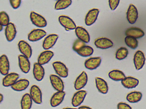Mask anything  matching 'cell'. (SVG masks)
I'll return each mask as SVG.
<instances>
[{
  "mask_svg": "<svg viewBox=\"0 0 146 109\" xmlns=\"http://www.w3.org/2000/svg\"><path fill=\"white\" fill-rule=\"evenodd\" d=\"M30 18L33 24L38 27L44 28L47 25V22L45 18L34 11L31 12Z\"/></svg>",
  "mask_w": 146,
  "mask_h": 109,
  "instance_id": "obj_1",
  "label": "cell"
},
{
  "mask_svg": "<svg viewBox=\"0 0 146 109\" xmlns=\"http://www.w3.org/2000/svg\"><path fill=\"white\" fill-rule=\"evenodd\" d=\"M52 66L57 75L62 78H66L68 76V69L64 63L60 61H56L52 63Z\"/></svg>",
  "mask_w": 146,
  "mask_h": 109,
  "instance_id": "obj_2",
  "label": "cell"
},
{
  "mask_svg": "<svg viewBox=\"0 0 146 109\" xmlns=\"http://www.w3.org/2000/svg\"><path fill=\"white\" fill-rule=\"evenodd\" d=\"M29 95L33 101L37 104L42 102V95L39 87L36 85H33L31 87Z\"/></svg>",
  "mask_w": 146,
  "mask_h": 109,
  "instance_id": "obj_3",
  "label": "cell"
},
{
  "mask_svg": "<svg viewBox=\"0 0 146 109\" xmlns=\"http://www.w3.org/2000/svg\"><path fill=\"white\" fill-rule=\"evenodd\" d=\"M58 20L60 24L65 29L69 30L75 29L76 26V24L73 20L68 16L62 15L58 18Z\"/></svg>",
  "mask_w": 146,
  "mask_h": 109,
  "instance_id": "obj_4",
  "label": "cell"
},
{
  "mask_svg": "<svg viewBox=\"0 0 146 109\" xmlns=\"http://www.w3.org/2000/svg\"><path fill=\"white\" fill-rule=\"evenodd\" d=\"M87 94L86 91L78 90L73 95L72 98L71 103L74 107L79 106L84 101Z\"/></svg>",
  "mask_w": 146,
  "mask_h": 109,
  "instance_id": "obj_5",
  "label": "cell"
},
{
  "mask_svg": "<svg viewBox=\"0 0 146 109\" xmlns=\"http://www.w3.org/2000/svg\"><path fill=\"white\" fill-rule=\"evenodd\" d=\"M51 85L57 91H64V86L63 81L60 77L57 75L52 74L49 76Z\"/></svg>",
  "mask_w": 146,
  "mask_h": 109,
  "instance_id": "obj_6",
  "label": "cell"
},
{
  "mask_svg": "<svg viewBox=\"0 0 146 109\" xmlns=\"http://www.w3.org/2000/svg\"><path fill=\"white\" fill-rule=\"evenodd\" d=\"M88 81V76L86 72L83 71L77 77L74 83V87L76 90H81L86 85Z\"/></svg>",
  "mask_w": 146,
  "mask_h": 109,
  "instance_id": "obj_7",
  "label": "cell"
},
{
  "mask_svg": "<svg viewBox=\"0 0 146 109\" xmlns=\"http://www.w3.org/2000/svg\"><path fill=\"white\" fill-rule=\"evenodd\" d=\"M46 34V32L42 29H34L29 33L28 39L30 41L35 42L41 39L45 36Z\"/></svg>",
  "mask_w": 146,
  "mask_h": 109,
  "instance_id": "obj_8",
  "label": "cell"
},
{
  "mask_svg": "<svg viewBox=\"0 0 146 109\" xmlns=\"http://www.w3.org/2000/svg\"><path fill=\"white\" fill-rule=\"evenodd\" d=\"M145 58L143 53L141 51H138L135 53L133 58V62L135 68L139 70L143 66Z\"/></svg>",
  "mask_w": 146,
  "mask_h": 109,
  "instance_id": "obj_9",
  "label": "cell"
},
{
  "mask_svg": "<svg viewBox=\"0 0 146 109\" xmlns=\"http://www.w3.org/2000/svg\"><path fill=\"white\" fill-rule=\"evenodd\" d=\"M19 49L22 55L30 58L32 55V50L31 47L27 42L24 40H21L18 44Z\"/></svg>",
  "mask_w": 146,
  "mask_h": 109,
  "instance_id": "obj_10",
  "label": "cell"
},
{
  "mask_svg": "<svg viewBox=\"0 0 146 109\" xmlns=\"http://www.w3.org/2000/svg\"><path fill=\"white\" fill-rule=\"evenodd\" d=\"M58 36L56 34H51L47 35L44 39L42 43L43 49L48 50L52 48L56 43Z\"/></svg>",
  "mask_w": 146,
  "mask_h": 109,
  "instance_id": "obj_11",
  "label": "cell"
},
{
  "mask_svg": "<svg viewBox=\"0 0 146 109\" xmlns=\"http://www.w3.org/2000/svg\"><path fill=\"white\" fill-rule=\"evenodd\" d=\"M65 95V93L64 91H57L51 97L50 104L53 107L57 106L63 101Z\"/></svg>",
  "mask_w": 146,
  "mask_h": 109,
  "instance_id": "obj_12",
  "label": "cell"
},
{
  "mask_svg": "<svg viewBox=\"0 0 146 109\" xmlns=\"http://www.w3.org/2000/svg\"><path fill=\"white\" fill-rule=\"evenodd\" d=\"M18 64L21 71L24 73H28L30 69L31 64L29 58L22 54L18 56Z\"/></svg>",
  "mask_w": 146,
  "mask_h": 109,
  "instance_id": "obj_13",
  "label": "cell"
},
{
  "mask_svg": "<svg viewBox=\"0 0 146 109\" xmlns=\"http://www.w3.org/2000/svg\"><path fill=\"white\" fill-rule=\"evenodd\" d=\"M127 18L131 24H134L138 17V12L136 7L132 4H130L127 12Z\"/></svg>",
  "mask_w": 146,
  "mask_h": 109,
  "instance_id": "obj_14",
  "label": "cell"
},
{
  "mask_svg": "<svg viewBox=\"0 0 146 109\" xmlns=\"http://www.w3.org/2000/svg\"><path fill=\"white\" fill-rule=\"evenodd\" d=\"M19 77V75L17 73H8L3 79L2 85L5 87H11L18 80Z\"/></svg>",
  "mask_w": 146,
  "mask_h": 109,
  "instance_id": "obj_15",
  "label": "cell"
},
{
  "mask_svg": "<svg viewBox=\"0 0 146 109\" xmlns=\"http://www.w3.org/2000/svg\"><path fill=\"white\" fill-rule=\"evenodd\" d=\"M99 12V9L96 8H94L89 11L85 18L86 24L90 26L95 23L97 19Z\"/></svg>",
  "mask_w": 146,
  "mask_h": 109,
  "instance_id": "obj_16",
  "label": "cell"
},
{
  "mask_svg": "<svg viewBox=\"0 0 146 109\" xmlns=\"http://www.w3.org/2000/svg\"><path fill=\"white\" fill-rule=\"evenodd\" d=\"M75 30L76 35L78 39L85 43H88L89 42L90 36L85 28L82 27L78 26Z\"/></svg>",
  "mask_w": 146,
  "mask_h": 109,
  "instance_id": "obj_17",
  "label": "cell"
},
{
  "mask_svg": "<svg viewBox=\"0 0 146 109\" xmlns=\"http://www.w3.org/2000/svg\"><path fill=\"white\" fill-rule=\"evenodd\" d=\"M102 59L100 57H91L86 60L84 65L88 69L93 70L97 68L100 65Z\"/></svg>",
  "mask_w": 146,
  "mask_h": 109,
  "instance_id": "obj_18",
  "label": "cell"
},
{
  "mask_svg": "<svg viewBox=\"0 0 146 109\" xmlns=\"http://www.w3.org/2000/svg\"><path fill=\"white\" fill-rule=\"evenodd\" d=\"M33 74L35 79L38 81L42 80L45 75V71L42 65L37 62L34 63L33 68Z\"/></svg>",
  "mask_w": 146,
  "mask_h": 109,
  "instance_id": "obj_19",
  "label": "cell"
},
{
  "mask_svg": "<svg viewBox=\"0 0 146 109\" xmlns=\"http://www.w3.org/2000/svg\"><path fill=\"white\" fill-rule=\"evenodd\" d=\"M17 32L14 24L10 22L6 26L5 30V35L7 41L9 42L13 41L16 37Z\"/></svg>",
  "mask_w": 146,
  "mask_h": 109,
  "instance_id": "obj_20",
  "label": "cell"
},
{
  "mask_svg": "<svg viewBox=\"0 0 146 109\" xmlns=\"http://www.w3.org/2000/svg\"><path fill=\"white\" fill-rule=\"evenodd\" d=\"M10 69V63L8 58L5 54L0 56V73L5 76L9 73Z\"/></svg>",
  "mask_w": 146,
  "mask_h": 109,
  "instance_id": "obj_21",
  "label": "cell"
},
{
  "mask_svg": "<svg viewBox=\"0 0 146 109\" xmlns=\"http://www.w3.org/2000/svg\"><path fill=\"white\" fill-rule=\"evenodd\" d=\"M54 55V53L52 51L46 50L39 55L37 59V63L42 65L48 63Z\"/></svg>",
  "mask_w": 146,
  "mask_h": 109,
  "instance_id": "obj_22",
  "label": "cell"
},
{
  "mask_svg": "<svg viewBox=\"0 0 146 109\" xmlns=\"http://www.w3.org/2000/svg\"><path fill=\"white\" fill-rule=\"evenodd\" d=\"M94 44L98 48L101 49H106L112 47L113 43L110 39L106 37H101L97 39L94 42Z\"/></svg>",
  "mask_w": 146,
  "mask_h": 109,
  "instance_id": "obj_23",
  "label": "cell"
},
{
  "mask_svg": "<svg viewBox=\"0 0 146 109\" xmlns=\"http://www.w3.org/2000/svg\"><path fill=\"white\" fill-rule=\"evenodd\" d=\"M139 82L138 79L131 76L125 77L121 81V83L123 86L128 89L135 87L138 85Z\"/></svg>",
  "mask_w": 146,
  "mask_h": 109,
  "instance_id": "obj_24",
  "label": "cell"
},
{
  "mask_svg": "<svg viewBox=\"0 0 146 109\" xmlns=\"http://www.w3.org/2000/svg\"><path fill=\"white\" fill-rule=\"evenodd\" d=\"M29 81L25 79L18 80L12 85L11 88L16 91H21L26 89L29 86Z\"/></svg>",
  "mask_w": 146,
  "mask_h": 109,
  "instance_id": "obj_25",
  "label": "cell"
},
{
  "mask_svg": "<svg viewBox=\"0 0 146 109\" xmlns=\"http://www.w3.org/2000/svg\"><path fill=\"white\" fill-rule=\"evenodd\" d=\"M96 87L99 92L102 94H107L108 91V87L106 81L104 79L99 77L95 79Z\"/></svg>",
  "mask_w": 146,
  "mask_h": 109,
  "instance_id": "obj_26",
  "label": "cell"
},
{
  "mask_svg": "<svg viewBox=\"0 0 146 109\" xmlns=\"http://www.w3.org/2000/svg\"><path fill=\"white\" fill-rule=\"evenodd\" d=\"M125 34L127 36H130L136 39L143 37L145 35V33L139 28L131 27L126 30Z\"/></svg>",
  "mask_w": 146,
  "mask_h": 109,
  "instance_id": "obj_27",
  "label": "cell"
},
{
  "mask_svg": "<svg viewBox=\"0 0 146 109\" xmlns=\"http://www.w3.org/2000/svg\"><path fill=\"white\" fill-rule=\"evenodd\" d=\"M33 100L28 93L24 94L21 98L20 104L21 109H31Z\"/></svg>",
  "mask_w": 146,
  "mask_h": 109,
  "instance_id": "obj_28",
  "label": "cell"
},
{
  "mask_svg": "<svg viewBox=\"0 0 146 109\" xmlns=\"http://www.w3.org/2000/svg\"><path fill=\"white\" fill-rule=\"evenodd\" d=\"M142 97V93L138 91H134L128 93L126 98L128 101L131 103H136L139 102Z\"/></svg>",
  "mask_w": 146,
  "mask_h": 109,
  "instance_id": "obj_29",
  "label": "cell"
},
{
  "mask_svg": "<svg viewBox=\"0 0 146 109\" xmlns=\"http://www.w3.org/2000/svg\"><path fill=\"white\" fill-rule=\"evenodd\" d=\"M108 75L111 79L115 81H121L125 77L123 72L118 70H113L110 71Z\"/></svg>",
  "mask_w": 146,
  "mask_h": 109,
  "instance_id": "obj_30",
  "label": "cell"
},
{
  "mask_svg": "<svg viewBox=\"0 0 146 109\" xmlns=\"http://www.w3.org/2000/svg\"><path fill=\"white\" fill-rule=\"evenodd\" d=\"M76 52L81 56L87 57L93 54L94 49L92 47L85 45L78 49Z\"/></svg>",
  "mask_w": 146,
  "mask_h": 109,
  "instance_id": "obj_31",
  "label": "cell"
},
{
  "mask_svg": "<svg viewBox=\"0 0 146 109\" xmlns=\"http://www.w3.org/2000/svg\"><path fill=\"white\" fill-rule=\"evenodd\" d=\"M72 2L71 0H58L55 3L54 9L58 10L66 9L71 4Z\"/></svg>",
  "mask_w": 146,
  "mask_h": 109,
  "instance_id": "obj_32",
  "label": "cell"
},
{
  "mask_svg": "<svg viewBox=\"0 0 146 109\" xmlns=\"http://www.w3.org/2000/svg\"><path fill=\"white\" fill-rule=\"evenodd\" d=\"M126 45L130 48L135 49L138 45V41L136 38L130 36H127L125 38Z\"/></svg>",
  "mask_w": 146,
  "mask_h": 109,
  "instance_id": "obj_33",
  "label": "cell"
},
{
  "mask_svg": "<svg viewBox=\"0 0 146 109\" xmlns=\"http://www.w3.org/2000/svg\"><path fill=\"white\" fill-rule=\"evenodd\" d=\"M128 53L127 49L125 47H121L117 51L115 58L118 60H122L125 58Z\"/></svg>",
  "mask_w": 146,
  "mask_h": 109,
  "instance_id": "obj_34",
  "label": "cell"
},
{
  "mask_svg": "<svg viewBox=\"0 0 146 109\" xmlns=\"http://www.w3.org/2000/svg\"><path fill=\"white\" fill-rule=\"evenodd\" d=\"M9 21V16L6 12H0V24L2 26H6L10 23Z\"/></svg>",
  "mask_w": 146,
  "mask_h": 109,
  "instance_id": "obj_35",
  "label": "cell"
},
{
  "mask_svg": "<svg viewBox=\"0 0 146 109\" xmlns=\"http://www.w3.org/2000/svg\"><path fill=\"white\" fill-rule=\"evenodd\" d=\"M85 45V43L78 39L74 41L72 49L73 50L76 52L78 49Z\"/></svg>",
  "mask_w": 146,
  "mask_h": 109,
  "instance_id": "obj_36",
  "label": "cell"
},
{
  "mask_svg": "<svg viewBox=\"0 0 146 109\" xmlns=\"http://www.w3.org/2000/svg\"><path fill=\"white\" fill-rule=\"evenodd\" d=\"M109 4L111 9L115 10L118 6L120 2L119 0H109Z\"/></svg>",
  "mask_w": 146,
  "mask_h": 109,
  "instance_id": "obj_37",
  "label": "cell"
},
{
  "mask_svg": "<svg viewBox=\"0 0 146 109\" xmlns=\"http://www.w3.org/2000/svg\"><path fill=\"white\" fill-rule=\"evenodd\" d=\"M10 4L12 7L14 9L18 8L20 6L21 1L20 0H9Z\"/></svg>",
  "mask_w": 146,
  "mask_h": 109,
  "instance_id": "obj_38",
  "label": "cell"
},
{
  "mask_svg": "<svg viewBox=\"0 0 146 109\" xmlns=\"http://www.w3.org/2000/svg\"><path fill=\"white\" fill-rule=\"evenodd\" d=\"M117 109H132L127 104L122 102L119 103L117 106Z\"/></svg>",
  "mask_w": 146,
  "mask_h": 109,
  "instance_id": "obj_39",
  "label": "cell"
},
{
  "mask_svg": "<svg viewBox=\"0 0 146 109\" xmlns=\"http://www.w3.org/2000/svg\"><path fill=\"white\" fill-rule=\"evenodd\" d=\"M78 109H92L90 107L86 106H82L79 107Z\"/></svg>",
  "mask_w": 146,
  "mask_h": 109,
  "instance_id": "obj_40",
  "label": "cell"
},
{
  "mask_svg": "<svg viewBox=\"0 0 146 109\" xmlns=\"http://www.w3.org/2000/svg\"><path fill=\"white\" fill-rule=\"evenodd\" d=\"M3 94L0 93V103L3 101Z\"/></svg>",
  "mask_w": 146,
  "mask_h": 109,
  "instance_id": "obj_41",
  "label": "cell"
},
{
  "mask_svg": "<svg viewBox=\"0 0 146 109\" xmlns=\"http://www.w3.org/2000/svg\"><path fill=\"white\" fill-rule=\"evenodd\" d=\"M62 109H78L76 108H63Z\"/></svg>",
  "mask_w": 146,
  "mask_h": 109,
  "instance_id": "obj_42",
  "label": "cell"
},
{
  "mask_svg": "<svg viewBox=\"0 0 146 109\" xmlns=\"http://www.w3.org/2000/svg\"><path fill=\"white\" fill-rule=\"evenodd\" d=\"M3 26L0 24V32L3 30Z\"/></svg>",
  "mask_w": 146,
  "mask_h": 109,
  "instance_id": "obj_43",
  "label": "cell"
}]
</instances>
